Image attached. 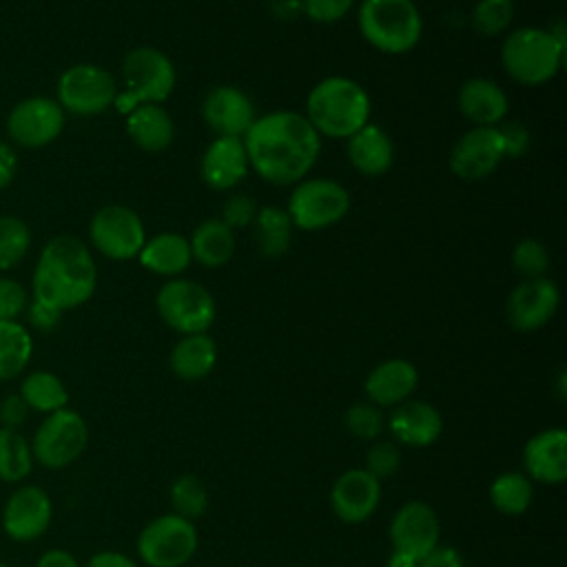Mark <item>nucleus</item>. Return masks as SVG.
<instances>
[{
  "label": "nucleus",
  "mask_w": 567,
  "mask_h": 567,
  "mask_svg": "<svg viewBox=\"0 0 567 567\" xmlns=\"http://www.w3.org/2000/svg\"><path fill=\"white\" fill-rule=\"evenodd\" d=\"M241 140L250 171L272 186L306 179L321 155V135L303 113L292 109L257 115Z\"/></svg>",
  "instance_id": "nucleus-1"
},
{
  "label": "nucleus",
  "mask_w": 567,
  "mask_h": 567,
  "mask_svg": "<svg viewBox=\"0 0 567 567\" xmlns=\"http://www.w3.org/2000/svg\"><path fill=\"white\" fill-rule=\"evenodd\" d=\"M33 299L64 312L86 303L97 286V266L89 246L73 235L51 237L33 270Z\"/></svg>",
  "instance_id": "nucleus-2"
},
{
  "label": "nucleus",
  "mask_w": 567,
  "mask_h": 567,
  "mask_svg": "<svg viewBox=\"0 0 567 567\" xmlns=\"http://www.w3.org/2000/svg\"><path fill=\"white\" fill-rule=\"evenodd\" d=\"M303 115L321 137L348 140L370 122L372 100L357 80L328 75L310 89Z\"/></svg>",
  "instance_id": "nucleus-3"
},
{
  "label": "nucleus",
  "mask_w": 567,
  "mask_h": 567,
  "mask_svg": "<svg viewBox=\"0 0 567 567\" xmlns=\"http://www.w3.org/2000/svg\"><path fill=\"white\" fill-rule=\"evenodd\" d=\"M565 60V35L551 27H518L501 44V64L520 86H543Z\"/></svg>",
  "instance_id": "nucleus-4"
},
{
  "label": "nucleus",
  "mask_w": 567,
  "mask_h": 567,
  "mask_svg": "<svg viewBox=\"0 0 567 567\" xmlns=\"http://www.w3.org/2000/svg\"><path fill=\"white\" fill-rule=\"evenodd\" d=\"M357 24L361 38L385 55L412 51L423 35V16L414 0H363Z\"/></svg>",
  "instance_id": "nucleus-5"
},
{
  "label": "nucleus",
  "mask_w": 567,
  "mask_h": 567,
  "mask_svg": "<svg viewBox=\"0 0 567 567\" xmlns=\"http://www.w3.org/2000/svg\"><path fill=\"white\" fill-rule=\"evenodd\" d=\"M124 91L115 97V109L128 113L140 104H162L177 84L173 60L151 44L133 47L122 60Z\"/></svg>",
  "instance_id": "nucleus-6"
},
{
  "label": "nucleus",
  "mask_w": 567,
  "mask_h": 567,
  "mask_svg": "<svg viewBox=\"0 0 567 567\" xmlns=\"http://www.w3.org/2000/svg\"><path fill=\"white\" fill-rule=\"evenodd\" d=\"M350 210L348 188L330 177H310L292 184L286 213L295 228L306 233L339 224Z\"/></svg>",
  "instance_id": "nucleus-7"
},
{
  "label": "nucleus",
  "mask_w": 567,
  "mask_h": 567,
  "mask_svg": "<svg viewBox=\"0 0 567 567\" xmlns=\"http://www.w3.org/2000/svg\"><path fill=\"white\" fill-rule=\"evenodd\" d=\"M199 547L197 525L175 512L159 514L137 534L135 549L146 567H184Z\"/></svg>",
  "instance_id": "nucleus-8"
},
{
  "label": "nucleus",
  "mask_w": 567,
  "mask_h": 567,
  "mask_svg": "<svg viewBox=\"0 0 567 567\" xmlns=\"http://www.w3.org/2000/svg\"><path fill=\"white\" fill-rule=\"evenodd\" d=\"M155 308L159 319L179 334L208 332L217 317V303L210 290L184 277H173L159 286Z\"/></svg>",
  "instance_id": "nucleus-9"
},
{
  "label": "nucleus",
  "mask_w": 567,
  "mask_h": 567,
  "mask_svg": "<svg viewBox=\"0 0 567 567\" xmlns=\"http://www.w3.org/2000/svg\"><path fill=\"white\" fill-rule=\"evenodd\" d=\"M117 93V80L111 71L91 62H80L62 71L55 86V102L64 113L91 117L111 109Z\"/></svg>",
  "instance_id": "nucleus-10"
},
{
  "label": "nucleus",
  "mask_w": 567,
  "mask_h": 567,
  "mask_svg": "<svg viewBox=\"0 0 567 567\" xmlns=\"http://www.w3.org/2000/svg\"><path fill=\"white\" fill-rule=\"evenodd\" d=\"M89 445V425L71 408L47 414L31 439L33 461L49 470H62L78 461Z\"/></svg>",
  "instance_id": "nucleus-11"
},
{
  "label": "nucleus",
  "mask_w": 567,
  "mask_h": 567,
  "mask_svg": "<svg viewBox=\"0 0 567 567\" xmlns=\"http://www.w3.org/2000/svg\"><path fill=\"white\" fill-rule=\"evenodd\" d=\"M89 239L106 259L128 261L137 259L146 241V228L142 217L131 206L106 204L91 217Z\"/></svg>",
  "instance_id": "nucleus-12"
},
{
  "label": "nucleus",
  "mask_w": 567,
  "mask_h": 567,
  "mask_svg": "<svg viewBox=\"0 0 567 567\" xmlns=\"http://www.w3.org/2000/svg\"><path fill=\"white\" fill-rule=\"evenodd\" d=\"M560 306V290L549 277L523 279L505 299V319L516 332H536L545 328Z\"/></svg>",
  "instance_id": "nucleus-13"
},
{
  "label": "nucleus",
  "mask_w": 567,
  "mask_h": 567,
  "mask_svg": "<svg viewBox=\"0 0 567 567\" xmlns=\"http://www.w3.org/2000/svg\"><path fill=\"white\" fill-rule=\"evenodd\" d=\"M64 117L66 113L53 97H24L11 109L7 117V133L24 148H40L60 137Z\"/></svg>",
  "instance_id": "nucleus-14"
},
{
  "label": "nucleus",
  "mask_w": 567,
  "mask_h": 567,
  "mask_svg": "<svg viewBox=\"0 0 567 567\" xmlns=\"http://www.w3.org/2000/svg\"><path fill=\"white\" fill-rule=\"evenodd\" d=\"M505 159L498 126H472L450 148V171L463 182L492 175Z\"/></svg>",
  "instance_id": "nucleus-15"
},
{
  "label": "nucleus",
  "mask_w": 567,
  "mask_h": 567,
  "mask_svg": "<svg viewBox=\"0 0 567 567\" xmlns=\"http://www.w3.org/2000/svg\"><path fill=\"white\" fill-rule=\"evenodd\" d=\"M388 536L394 551L419 560L441 543V518L430 503L408 501L392 514Z\"/></svg>",
  "instance_id": "nucleus-16"
},
{
  "label": "nucleus",
  "mask_w": 567,
  "mask_h": 567,
  "mask_svg": "<svg viewBox=\"0 0 567 567\" xmlns=\"http://www.w3.org/2000/svg\"><path fill=\"white\" fill-rule=\"evenodd\" d=\"M328 503L341 523L361 525L379 509L381 481H377L363 467H350L334 478Z\"/></svg>",
  "instance_id": "nucleus-17"
},
{
  "label": "nucleus",
  "mask_w": 567,
  "mask_h": 567,
  "mask_svg": "<svg viewBox=\"0 0 567 567\" xmlns=\"http://www.w3.org/2000/svg\"><path fill=\"white\" fill-rule=\"evenodd\" d=\"M53 518V503L38 485L18 487L4 503L2 529L9 538L29 543L40 538Z\"/></svg>",
  "instance_id": "nucleus-18"
},
{
  "label": "nucleus",
  "mask_w": 567,
  "mask_h": 567,
  "mask_svg": "<svg viewBox=\"0 0 567 567\" xmlns=\"http://www.w3.org/2000/svg\"><path fill=\"white\" fill-rule=\"evenodd\" d=\"M202 120L219 137H244L257 120V111L248 93L230 84H219L204 95Z\"/></svg>",
  "instance_id": "nucleus-19"
},
{
  "label": "nucleus",
  "mask_w": 567,
  "mask_h": 567,
  "mask_svg": "<svg viewBox=\"0 0 567 567\" xmlns=\"http://www.w3.org/2000/svg\"><path fill=\"white\" fill-rule=\"evenodd\" d=\"M520 461L532 483L563 485L567 481V432L563 427L538 430L525 441Z\"/></svg>",
  "instance_id": "nucleus-20"
},
{
  "label": "nucleus",
  "mask_w": 567,
  "mask_h": 567,
  "mask_svg": "<svg viewBox=\"0 0 567 567\" xmlns=\"http://www.w3.org/2000/svg\"><path fill=\"white\" fill-rule=\"evenodd\" d=\"M385 427L394 443L421 450L434 445L441 439L443 416L432 403L408 399L390 410Z\"/></svg>",
  "instance_id": "nucleus-21"
},
{
  "label": "nucleus",
  "mask_w": 567,
  "mask_h": 567,
  "mask_svg": "<svg viewBox=\"0 0 567 567\" xmlns=\"http://www.w3.org/2000/svg\"><path fill=\"white\" fill-rule=\"evenodd\" d=\"M416 388H419V370L412 361L403 357H392L377 363L363 381L365 401L374 403L377 408H390V410L412 399Z\"/></svg>",
  "instance_id": "nucleus-22"
},
{
  "label": "nucleus",
  "mask_w": 567,
  "mask_h": 567,
  "mask_svg": "<svg viewBox=\"0 0 567 567\" xmlns=\"http://www.w3.org/2000/svg\"><path fill=\"white\" fill-rule=\"evenodd\" d=\"M248 157L241 137H219L204 148L199 159L202 182L213 190H230L248 175Z\"/></svg>",
  "instance_id": "nucleus-23"
},
{
  "label": "nucleus",
  "mask_w": 567,
  "mask_h": 567,
  "mask_svg": "<svg viewBox=\"0 0 567 567\" xmlns=\"http://www.w3.org/2000/svg\"><path fill=\"white\" fill-rule=\"evenodd\" d=\"M456 106L474 126H498L509 113V97L494 80L470 78L458 89Z\"/></svg>",
  "instance_id": "nucleus-24"
},
{
  "label": "nucleus",
  "mask_w": 567,
  "mask_h": 567,
  "mask_svg": "<svg viewBox=\"0 0 567 567\" xmlns=\"http://www.w3.org/2000/svg\"><path fill=\"white\" fill-rule=\"evenodd\" d=\"M346 155L357 173L379 177L392 168L394 144L379 124L368 122L346 140Z\"/></svg>",
  "instance_id": "nucleus-25"
},
{
  "label": "nucleus",
  "mask_w": 567,
  "mask_h": 567,
  "mask_svg": "<svg viewBox=\"0 0 567 567\" xmlns=\"http://www.w3.org/2000/svg\"><path fill=\"white\" fill-rule=\"evenodd\" d=\"M131 142L146 153H162L175 140V122L162 104H140L126 113Z\"/></svg>",
  "instance_id": "nucleus-26"
},
{
  "label": "nucleus",
  "mask_w": 567,
  "mask_h": 567,
  "mask_svg": "<svg viewBox=\"0 0 567 567\" xmlns=\"http://www.w3.org/2000/svg\"><path fill=\"white\" fill-rule=\"evenodd\" d=\"M217 365V343L208 332L182 334L168 354L171 372L182 381H202Z\"/></svg>",
  "instance_id": "nucleus-27"
},
{
  "label": "nucleus",
  "mask_w": 567,
  "mask_h": 567,
  "mask_svg": "<svg viewBox=\"0 0 567 567\" xmlns=\"http://www.w3.org/2000/svg\"><path fill=\"white\" fill-rule=\"evenodd\" d=\"M137 259L148 272H155L168 279L179 277L193 261L188 237L171 230L146 237Z\"/></svg>",
  "instance_id": "nucleus-28"
},
{
  "label": "nucleus",
  "mask_w": 567,
  "mask_h": 567,
  "mask_svg": "<svg viewBox=\"0 0 567 567\" xmlns=\"http://www.w3.org/2000/svg\"><path fill=\"white\" fill-rule=\"evenodd\" d=\"M188 246L193 261L204 268H221L235 255V230L228 228L219 217H208L193 228Z\"/></svg>",
  "instance_id": "nucleus-29"
},
{
  "label": "nucleus",
  "mask_w": 567,
  "mask_h": 567,
  "mask_svg": "<svg viewBox=\"0 0 567 567\" xmlns=\"http://www.w3.org/2000/svg\"><path fill=\"white\" fill-rule=\"evenodd\" d=\"M292 221L281 206H261L252 221V235L255 244L261 257L266 259H279L288 252L292 241Z\"/></svg>",
  "instance_id": "nucleus-30"
},
{
  "label": "nucleus",
  "mask_w": 567,
  "mask_h": 567,
  "mask_svg": "<svg viewBox=\"0 0 567 567\" xmlns=\"http://www.w3.org/2000/svg\"><path fill=\"white\" fill-rule=\"evenodd\" d=\"M492 507L503 516H520L534 503V483L523 472L498 474L487 489Z\"/></svg>",
  "instance_id": "nucleus-31"
},
{
  "label": "nucleus",
  "mask_w": 567,
  "mask_h": 567,
  "mask_svg": "<svg viewBox=\"0 0 567 567\" xmlns=\"http://www.w3.org/2000/svg\"><path fill=\"white\" fill-rule=\"evenodd\" d=\"M20 396L29 405V410L44 414L58 412L69 403V390L64 381L49 370H35L27 374L20 385Z\"/></svg>",
  "instance_id": "nucleus-32"
},
{
  "label": "nucleus",
  "mask_w": 567,
  "mask_h": 567,
  "mask_svg": "<svg viewBox=\"0 0 567 567\" xmlns=\"http://www.w3.org/2000/svg\"><path fill=\"white\" fill-rule=\"evenodd\" d=\"M33 354V339L20 321H0V381L24 372Z\"/></svg>",
  "instance_id": "nucleus-33"
},
{
  "label": "nucleus",
  "mask_w": 567,
  "mask_h": 567,
  "mask_svg": "<svg viewBox=\"0 0 567 567\" xmlns=\"http://www.w3.org/2000/svg\"><path fill=\"white\" fill-rule=\"evenodd\" d=\"M31 443L11 427L0 425V481L20 483L33 470Z\"/></svg>",
  "instance_id": "nucleus-34"
},
{
  "label": "nucleus",
  "mask_w": 567,
  "mask_h": 567,
  "mask_svg": "<svg viewBox=\"0 0 567 567\" xmlns=\"http://www.w3.org/2000/svg\"><path fill=\"white\" fill-rule=\"evenodd\" d=\"M168 501H171V512H175L182 518L188 520H199L210 505L208 489L204 481L197 474H179L171 483L168 489Z\"/></svg>",
  "instance_id": "nucleus-35"
},
{
  "label": "nucleus",
  "mask_w": 567,
  "mask_h": 567,
  "mask_svg": "<svg viewBox=\"0 0 567 567\" xmlns=\"http://www.w3.org/2000/svg\"><path fill=\"white\" fill-rule=\"evenodd\" d=\"M516 16L514 0H478L472 9V27L485 38L505 33Z\"/></svg>",
  "instance_id": "nucleus-36"
},
{
  "label": "nucleus",
  "mask_w": 567,
  "mask_h": 567,
  "mask_svg": "<svg viewBox=\"0 0 567 567\" xmlns=\"http://www.w3.org/2000/svg\"><path fill=\"white\" fill-rule=\"evenodd\" d=\"M31 246L29 226L16 215L0 217V270L18 266Z\"/></svg>",
  "instance_id": "nucleus-37"
},
{
  "label": "nucleus",
  "mask_w": 567,
  "mask_h": 567,
  "mask_svg": "<svg viewBox=\"0 0 567 567\" xmlns=\"http://www.w3.org/2000/svg\"><path fill=\"white\" fill-rule=\"evenodd\" d=\"M343 427L350 436L359 441H377L385 427V416L381 408H377L370 401H357L346 408L343 412Z\"/></svg>",
  "instance_id": "nucleus-38"
},
{
  "label": "nucleus",
  "mask_w": 567,
  "mask_h": 567,
  "mask_svg": "<svg viewBox=\"0 0 567 567\" xmlns=\"http://www.w3.org/2000/svg\"><path fill=\"white\" fill-rule=\"evenodd\" d=\"M512 266L523 279L534 277H547V270L551 266V257L547 246L536 237H523L512 248Z\"/></svg>",
  "instance_id": "nucleus-39"
},
{
  "label": "nucleus",
  "mask_w": 567,
  "mask_h": 567,
  "mask_svg": "<svg viewBox=\"0 0 567 567\" xmlns=\"http://www.w3.org/2000/svg\"><path fill=\"white\" fill-rule=\"evenodd\" d=\"M401 461H403V454L399 443H394L392 439H377L365 450L363 470L383 483L385 478H392L399 472Z\"/></svg>",
  "instance_id": "nucleus-40"
},
{
  "label": "nucleus",
  "mask_w": 567,
  "mask_h": 567,
  "mask_svg": "<svg viewBox=\"0 0 567 567\" xmlns=\"http://www.w3.org/2000/svg\"><path fill=\"white\" fill-rule=\"evenodd\" d=\"M257 210H259V206H257V202H255L250 195L233 193V195L226 197V202H224V206H221L219 219H221L228 228L239 230V228L252 226Z\"/></svg>",
  "instance_id": "nucleus-41"
},
{
  "label": "nucleus",
  "mask_w": 567,
  "mask_h": 567,
  "mask_svg": "<svg viewBox=\"0 0 567 567\" xmlns=\"http://www.w3.org/2000/svg\"><path fill=\"white\" fill-rule=\"evenodd\" d=\"M27 306L29 299L24 286L11 277H0V321H18Z\"/></svg>",
  "instance_id": "nucleus-42"
},
{
  "label": "nucleus",
  "mask_w": 567,
  "mask_h": 567,
  "mask_svg": "<svg viewBox=\"0 0 567 567\" xmlns=\"http://www.w3.org/2000/svg\"><path fill=\"white\" fill-rule=\"evenodd\" d=\"M354 7V0H301V13L312 22L332 24L346 18Z\"/></svg>",
  "instance_id": "nucleus-43"
},
{
  "label": "nucleus",
  "mask_w": 567,
  "mask_h": 567,
  "mask_svg": "<svg viewBox=\"0 0 567 567\" xmlns=\"http://www.w3.org/2000/svg\"><path fill=\"white\" fill-rule=\"evenodd\" d=\"M498 133L503 140L505 157H523L532 146V131L523 122H501Z\"/></svg>",
  "instance_id": "nucleus-44"
},
{
  "label": "nucleus",
  "mask_w": 567,
  "mask_h": 567,
  "mask_svg": "<svg viewBox=\"0 0 567 567\" xmlns=\"http://www.w3.org/2000/svg\"><path fill=\"white\" fill-rule=\"evenodd\" d=\"M416 567H465V558L456 547L439 543L423 558H419Z\"/></svg>",
  "instance_id": "nucleus-45"
},
{
  "label": "nucleus",
  "mask_w": 567,
  "mask_h": 567,
  "mask_svg": "<svg viewBox=\"0 0 567 567\" xmlns=\"http://www.w3.org/2000/svg\"><path fill=\"white\" fill-rule=\"evenodd\" d=\"M24 312H27L29 323H31L35 330H42V332L53 330V328L60 323V319H62V312H60V310H55V308H51V306H47V303H42V301H38V299H31Z\"/></svg>",
  "instance_id": "nucleus-46"
},
{
  "label": "nucleus",
  "mask_w": 567,
  "mask_h": 567,
  "mask_svg": "<svg viewBox=\"0 0 567 567\" xmlns=\"http://www.w3.org/2000/svg\"><path fill=\"white\" fill-rule=\"evenodd\" d=\"M29 414V405L22 401L20 394H9L2 399L0 403V423L2 427H11L18 430Z\"/></svg>",
  "instance_id": "nucleus-47"
},
{
  "label": "nucleus",
  "mask_w": 567,
  "mask_h": 567,
  "mask_svg": "<svg viewBox=\"0 0 567 567\" xmlns=\"http://www.w3.org/2000/svg\"><path fill=\"white\" fill-rule=\"evenodd\" d=\"M84 567H140L131 556L115 551V549H104L93 554Z\"/></svg>",
  "instance_id": "nucleus-48"
},
{
  "label": "nucleus",
  "mask_w": 567,
  "mask_h": 567,
  "mask_svg": "<svg viewBox=\"0 0 567 567\" xmlns=\"http://www.w3.org/2000/svg\"><path fill=\"white\" fill-rule=\"evenodd\" d=\"M18 173V155L11 144L0 142V190L7 188Z\"/></svg>",
  "instance_id": "nucleus-49"
},
{
  "label": "nucleus",
  "mask_w": 567,
  "mask_h": 567,
  "mask_svg": "<svg viewBox=\"0 0 567 567\" xmlns=\"http://www.w3.org/2000/svg\"><path fill=\"white\" fill-rule=\"evenodd\" d=\"M35 567H80V563L66 549H49L38 558Z\"/></svg>",
  "instance_id": "nucleus-50"
},
{
  "label": "nucleus",
  "mask_w": 567,
  "mask_h": 567,
  "mask_svg": "<svg viewBox=\"0 0 567 567\" xmlns=\"http://www.w3.org/2000/svg\"><path fill=\"white\" fill-rule=\"evenodd\" d=\"M416 558H412V556H408V554H403V551H390V556H388V563H385V567H416Z\"/></svg>",
  "instance_id": "nucleus-51"
},
{
  "label": "nucleus",
  "mask_w": 567,
  "mask_h": 567,
  "mask_svg": "<svg viewBox=\"0 0 567 567\" xmlns=\"http://www.w3.org/2000/svg\"><path fill=\"white\" fill-rule=\"evenodd\" d=\"M558 394H560V399H565V370H560V374H558Z\"/></svg>",
  "instance_id": "nucleus-52"
},
{
  "label": "nucleus",
  "mask_w": 567,
  "mask_h": 567,
  "mask_svg": "<svg viewBox=\"0 0 567 567\" xmlns=\"http://www.w3.org/2000/svg\"><path fill=\"white\" fill-rule=\"evenodd\" d=\"M0 567H9V565H7V563H0Z\"/></svg>",
  "instance_id": "nucleus-53"
}]
</instances>
